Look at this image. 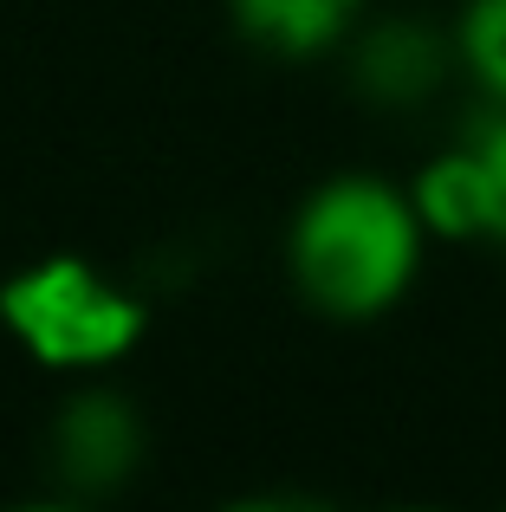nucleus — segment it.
Instances as JSON below:
<instances>
[{
    "mask_svg": "<svg viewBox=\"0 0 506 512\" xmlns=\"http://www.w3.org/2000/svg\"><path fill=\"white\" fill-rule=\"evenodd\" d=\"M0 331L52 376L117 370L150 331V305L130 286H117L85 253H46L0 279Z\"/></svg>",
    "mask_w": 506,
    "mask_h": 512,
    "instance_id": "nucleus-2",
    "label": "nucleus"
},
{
    "mask_svg": "<svg viewBox=\"0 0 506 512\" xmlns=\"http://www.w3.org/2000/svg\"><path fill=\"white\" fill-rule=\"evenodd\" d=\"M455 59L468 85L506 111V0H461L455 13Z\"/></svg>",
    "mask_w": 506,
    "mask_h": 512,
    "instance_id": "nucleus-7",
    "label": "nucleus"
},
{
    "mask_svg": "<svg viewBox=\"0 0 506 512\" xmlns=\"http://www.w3.org/2000/svg\"><path fill=\"white\" fill-rule=\"evenodd\" d=\"M448 72H461L455 26L442 33L429 20H377L351 33V78L383 111H409V104L435 98L448 85Z\"/></svg>",
    "mask_w": 506,
    "mask_h": 512,
    "instance_id": "nucleus-3",
    "label": "nucleus"
},
{
    "mask_svg": "<svg viewBox=\"0 0 506 512\" xmlns=\"http://www.w3.org/2000/svg\"><path fill=\"white\" fill-rule=\"evenodd\" d=\"M409 201H416L429 240H455V247L494 240V182H487V163L474 143L429 156L409 175Z\"/></svg>",
    "mask_w": 506,
    "mask_h": 512,
    "instance_id": "nucleus-5",
    "label": "nucleus"
},
{
    "mask_svg": "<svg viewBox=\"0 0 506 512\" xmlns=\"http://www.w3.org/2000/svg\"><path fill=\"white\" fill-rule=\"evenodd\" d=\"M468 143L481 150L487 182H494V247H506V111H500V104H487V117L474 124Z\"/></svg>",
    "mask_w": 506,
    "mask_h": 512,
    "instance_id": "nucleus-8",
    "label": "nucleus"
},
{
    "mask_svg": "<svg viewBox=\"0 0 506 512\" xmlns=\"http://www.w3.org/2000/svg\"><path fill=\"white\" fill-rule=\"evenodd\" d=\"M143 461V428L124 396L111 389H78L52 422V467L72 480L78 493H111L130 480Z\"/></svg>",
    "mask_w": 506,
    "mask_h": 512,
    "instance_id": "nucleus-4",
    "label": "nucleus"
},
{
    "mask_svg": "<svg viewBox=\"0 0 506 512\" xmlns=\"http://www.w3.org/2000/svg\"><path fill=\"white\" fill-rule=\"evenodd\" d=\"M429 260V227L390 175L344 169L305 188L286 227L292 292L331 325H370L396 312Z\"/></svg>",
    "mask_w": 506,
    "mask_h": 512,
    "instance_id": "nucleus-1",
    "label": "nucleus"
},
{
    "mask_svg": "<svg viewBox=\"0 0 506 512\" xmlns=\"http://www.w3.org/2000/svg\"><path fill=\"white\" fill-rule=\"evenodd\" d=\"M228 13L247 46L292 65L351 46V33L364 26V0H228Z\"/></svg>",
    "mask_w": 506,
    "mask_h": 512,
    "instance_id": "nucleus-6",
    "label": "nucleus"
}]
</instances>
